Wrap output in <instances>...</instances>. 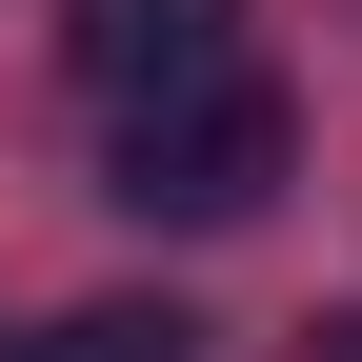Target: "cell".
Here are the masks:
<instances>
[{
    "label": "cell",
    "instance_id": "obj_1",
    "mask_svg": "<svg viewBox=\"0 0 362 362\" xmlns=\"http://www.w3.org/2000/svg\"><path fill=\"white\" fill-rule=\"evenodd\" d=\"M282 161H302L282 81H262V61H221V81H181V101H121L101 202H121V221H262V202H282Z\"/></svg>",
    "mask_w": 362,
    "mask_h": 362
},
{
    "label": "cell",
    "instance_id": "obj_2",
    "mask_svg": "<svg viewBox=\"0 0 362 362\" xmlns=\"http://www.w3.org/2000/svg\"><path fill=\"white\" fill-rule=\"evenodd\" d=\"M61 61L101 101H181V81L242 61V0H61Z\"/></svg>",
    "mask_w": 362,
    "mask_h": 362
},
{
    "label": "cell",
    "instance_id": "obj_3",
    "mask_svg": "<svg viewBox=\"0 0 362 362\" xmlns=\"http://www.w3.org/2000/svg\"><path fill=\"white\" fill-rule=\"evenodd\" d=\"M21 362H202V322H181V302H61Z\"/></svg>",
    "mask_w": 362,
    "mask_h": 362
},
{
    "label": "cell",
    "instance_id": "obj_4",
    "mask_svg": "<svg viewBox=\"0 0 362 362\" xmlns=\"http://www.w3.org/2000/svg\"><path fill=\"white\" fill-rule=\"evenodd\" d=\"M302 362H362V302H322V322H302Z\"/></svg>",
    "mask_w": 362,
    "mask_h": 362
}]
</instances>
